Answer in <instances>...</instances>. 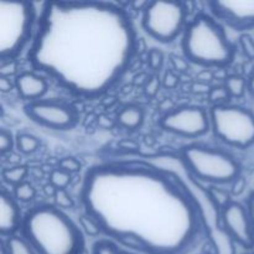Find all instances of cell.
Masks as SVG:
<instances>
[{
	"instance_id": "cell-1",
	"label": "cell",
	"mask_w": 254,
	"mask_h": 254,
	"mask_svg": "<svg viewBox=\"0 0 254 254\" xmlns=\"http://www.w3.org/2000/svg\"><path fill=\"white\" fill-rule=\"evenodd\" d=\"M81 201L109 240L144 253L183 254L202 235L190 192L150 166H94L86 174Z\"/></svg>"
},
{
	"instance_id": "cell-2",
	"label": "cell",
	"mask_w": 254,
	"mask_h": 254,
	"mask_svg": "<svg viewBox=\"0 0 254 254\" xmlns=\"http://www.w3.org/2000/svg\"><path fill=\"white\" fill-rule=\"evenodd\" d=\"M136 49L130 17L113 2L47 1L29 61L78 96L104 93L124 74Z\"/></svg>"
},
{
	"instance_id": "cell-3",
	"label": "cell",
	"mask_w": 254,
	"mask_h": 254,
	"mask_svg": "<svg viewBox=\"0 0 254 254\" xmlns=\"http://www.w3.org/2000/svg\"><path fill=\"white\" fill-rule=\"evenodd\" d=\"M24 237L37 254H82L84 240L81 228L57 206L42 203L22 218Z\"/></svg>"
},
{
	"instance_id": "cell-4",
	"label": "cell",
	"mask_w": 254,
	"mask_h": 254,
	"mask_svg": "<svg viewBox=\"0 0 254 254\" xmlns=\"http://www.w3.org/2000/svg\"><path fill=\"white\" fill-rule=\"evenodd\" d=\"M181 46L186 59L203 66H226L236 52L223 27L206 12H198L188 22Z\"/></svg>"
},
{
	"instance_id": "cell-5",
	"label": "cell",
	"mask_w": 254,
	"mask_h": 254,
	"mask_svg": "<svg viewBox=\"0 0 254 254\" xmlns=\"http://www.w3.org/2000/svg\"><path fill=\"white\" fill-rule=\"evenodd\" d=\"M186 168L203 181L232 183L240 176L241 166L231 154L200 144H190L181 151Z\"/></svg>"
},
{
	"instance_id": "cell-6",
	"label": "cell",
	"mask_w": 254,
	"mask_h": 254,
	"mask_svg": "<svg viewBox=\"0 0 254 254\" xmlns=\"http://www.w3.org/2000/svg\"><path fill=\"white\" fill-rule=\"evenodd\" d=\"M36 19L31 2H0V61L14 59L29 39Z\"/></svg>"
},
{
	"instance_id": "cell-7",
	"label": "cell",
	"mask_w": 254,
	"mask_h": 254,
	"mask_svg": "<svg viewBox=\"0 0 254 254\" xmlns=\"http://www.w3.org/2000/svg\"><path fill=\"white\" fill-rule=\"evenodd\" d=\"M213 134L236 148H247L254 143V114L237 104H220L210 109Z\"/></svg>"
},
{
	"instance_id": "cell-8",
	"label": "cell",
	"mask_w": 254,
	"mask_h": 254,
	"mask_svg": "<svg viewBox=\"0 0 254 254\" xmlns=\"http://www.w3.org/2000/svg\"><path fill=\"white\" fill-rule=\"evenodd\" d=\"M184 2L149 1L141 16V25L150 36L163 42L173 41L188 25Z\"/></svg>"
},
{
	"instance_id": "cell-9",
	"label": "cell",
	"mask_w": 254,
	"mask_h": 254,
	"mask_svg": "<svg viewBox=\"0 0 254 254\" xmlns=\"http://www.w3.org/2000/svg\"><path fill=\"white\" fill-rule=\"evenodd\" d=\"M160 127L178 135L196 138L211 129L210 113L200 106L185 104L166 112L160 119Z\"/></svg>"
},
{
	"instance_id": "cell-10",
	"label": "cell",
	"mask_w": 254,
	"mask_h": 254,
	"mask_svg": "<svg viewBox=\"0 0 254 254\" xmlns=\"http://www.w3.org/2000/svg\"><path fill=\"white\" fill-rule=\"evenodd\" d=\"M24 111L36 123L57 130L72 128L77 122L76 111L64 102L39 99L29 102Z\"/></svg>"
},
{
	"instance_id": "cell-11",
	"label": "cell",
	"mask_w": 254,
	"mask_h": 254,
	"mask_svg": "<svg viewBox=\"0 0 254 254\" xmlns=\"http://www.w3.org/2000/svg\"><path fill=\"white\" fill-rule=\"evenodd\" d=\"M222 222L226 232L233 241L245 248L254 247V232L247 207L231 201L222 208Z\"/></svg>"
},
{
	"instance_id": "cell-12",
	"label": "cell",
	"mask_w": 254,
	"mask_h": 254,
	"mask_svg": "<svg viewBox=\"0 0 254 254\" xmlns=\"http://www.w3.org/2000/svg\"><path fill=\"white\" fill-rule=\"evenodd\" d=\"M207 6L230 26L241 30L254 27V0H212Z\"/></svg>"
},
{
	"instance_id": "cell-13",
	"label": "cell",
	"mask_w": 254,
	"mask_h": 254,
	"mask_svg": "<svg viewBox=\"0 0 254 254\" xmlns=\"http://www.w3.org/2000/svg\"><path fill=\"white\" fill-rule=\"evenodd\" d=\"M22 218L16 200L6 189L0 191V233L1 237H9L15 235L21 228Z\"/></svg>"
},
{
	"instance_id": "cell-14",
	"label": "cell",
	"mask_w": 254,
	"mask_h": 254,
	"mask_svg": "<svg viewBox=\"0 0 254 254\" xmlns=\"http://www.w3.org/2000/svg\"><path fill=\"white\" fill-rule=\"evenodd\" d=\"M15 88L20 97L32 102L39 101V98L46 93L49 84L46 78L40 74L32 71H25L15 77Z\"/></svg>"
},
{
	"instance_id": "cell-15",
	"label": "cell",
	"mask_w": 254,
	"mask_h": 254,
	"mask_svg": "<svg viewBox=\"0 0 254 254\" xmlns=\"http://www.w3.org/2000/svg\"><path fill=\"white\" fill-rule=\"evenodd\" d=\"M117 123L127 129L139 128L144 122V111L141 107L136 104H128L124 106L117 114Z\"/></svg>"
},
{
	"instance_id": "cell-16",
	"label": "cell",
	"mask_w": 254,
	"mask_h": 254,
	"mask_svg": "<svg viewBox=\"0 0 254 254\" xmlns=\"http://www.w3.org/2000/svg\"><path fill=\"white\" fill-rule=\"evenodd\" d=\"M6 254H37L29 241L21 236L12 235L2 240Z\"/></svg>"
},
{
	"instance_id": "cell-17",
	"label": "cell",
	"mask_w": 254,
	"mask_h": 254,
	"mask_svg": "<svg viewBox=\"0 0 254 254\" xmlns=\"http://www.w3.org/2000/svg\"><path fill=\"white\" fill-rule=\"evenodd\" d=\"M225 87L227 88L228 93L231 97L240 98L245 94L246 89L248 88V81L243 76L237 73L228 74L227 78L225 79Z\"/></svg>"
},
{
	"instance_id": "cell-18",
	"label": "cell",
	"mask_w": 254,
	"mask_h": 254,
	"mask_svg": "<svg viewBox=\"0 0 254 254\" xmlns=\"http://www.w3.org/2000/svg\"><path fill=\"white\" fill-rule=\"evenodd\" d=\"M27 176V168L25 165H12L1 170V178L9 185H19L24 183Z\"/></svg>"
},
{
	"instance_id": "cell-19",
	"label": "cell",
	"mask_w": 254,
	"mask_h": 254,
	"mask_svg": "<svg viewBox=\"0 0 254 254\" xmlns=\"http://www.w3.org/2000/svg\"><path fill=\"white\" fill-rule=\"evenodd\" d=\"M92 254H134L129 251L122 248L118 243L114 241L106 238V240H99L92 247Z\"/></svg>"
},
{
	"instance_id": "cell-20",
	"label": "cell",
	"mask_w": 254,
	"mask_h": 254,
	"mask_svg": "<svg viewBox=\"0 0 254 254\" xmlns=\"http://www.w3.org/2000/svg\"><path fill=\"white\" fill-rule=\"evenodd\" d=\"M15 145L22 154H31L37 150L40 145V140L32 134L19 133L15 138Z\"/></svg>"
},
{
	"instance_id": "cell-21",
	"label": "cell",
	"mask_w": 254,
	"mask_h": 254,
	"mask_svg": "<svg viewBox=\"0 0 254 254\" xmlns=\"http://www.w3.org/2000/svg\"><path fill=\"white\" fill-rule=\"evenodd\" d=\"M35 195H36V190H35L34 185L27 181L19 184V185L14 186V197L16 201L20 202H29V201L34 200Z\"/></svg>"
},
{
	"instance_id": "cell-22",
	"label": "cell",
	"mask_w": 254,
	"mask_h": 254,
	"mask_svg": "<svg viewBox=\"0 0 254 254\" xmlns=\"http://www.w3.org/2000/svg\"><path fill=\"white\" fill-rule=\"evenodd\" d=\"M78 221H79V226H81V228L88 236L96 237V236H99V233H102V228L101 226H99V223L97 222L96 218L92 217L89 213L87 212L82 213V215L78 217Z\"/></svg>"
},
{
	"instance_id": "cell-23",
	"label": "cell",
	"mask_w": 254,
	"mask_h": 254,
	"mask_svg": "<svg viewBox=\"0 0 254 254\" xmlns=\"http://www.w3.org/2000/svg\"><path fill=\"white\" fill-rule=\"evenodd\" d=\"M208 195H210L211 201L221 208L227 206L232 201L231 200V192H228L227 190H223V189L216 188V186H211L208 189Z\"/></svg>"
},
{
	"instance_id": "cell-24",
	"label": "cell",
	"mask_w": 254,
	"mask_h": 254,
	"mask_svg": "<svg viewBox=\"0 0 254 254\" xmlns=\"http://www.w3.org/2000/svg\"><path fill=\"white\" fill-rule=\"evenodd\" d=\"M230 98L231 96L230 93H228L227 88L225 87V84L211 87L210 92H208V101H210L213 106L226 104V102Z\"/></svg>"
},
{
	"instance_id": "cell-25",
	"label": "cell",
	"mask_w": 254,
	"mask_h": 254,
	"mask_svg": "<svg viewBox=\"0 0 254 254\" xmlns=\"http://www.w3.org/2000/svg\"><path fill=\"white\" fill-rule=\"evenodd\" d=\"M71 183V174L62 169H54L50 174V184L56 189H66Z\"/></svg>"
},
{
	"instance_id": "cell-26",
	"label": "cell",
	"mask_w": 254,
	"mask_h": 254,
	"mask_svg": "<svg viewBox=\"0 0 254 254\" xmlns=\"http://www.w3.org/2000/svg\"><path fill=\"white\" fill-rule=\"evenodd\" d=\"M55 206H57L61 210H66V208H72L74 206V201L72 196L69 195L68 191L66 189H57L54 196Z\"/></svg>"
},
{
	"instance_id": "cell-27",
	"label": "cell",
	"mask_w": 254,
	"mask_h": 254,
	"mask_svg": "<svg viewBox=\"0 0 254 254\" xmlns=\"http://www.w3.org/2000/svg\"><path fill=\"white\" fill-rule=\"evenodd\" d=\"M240 47L245 56L250 60H254V39L250 34H242L240 36Z\"/></svg>"
},
{
	"instance_id": "cell-28",
	"label": "cell",
	"mask_w": 254,
	"mask_h": 254,
	"mask_svg": "<svg viewBox=\"0 0 254 254\" xmlns=\"http://www.w3.org/2000/svg\"><path fill=\"white\" fill-rule=\"evenodd\" d=\"M81 161H78L73 156H66V158L60 159L59 161V169H62V170L67 171L69 174L77 173V171L81 170Z\"/></svg>"
},
{
	"instance_id": "cell-29",
	"label": "cell",
	"mask_w": 254,
	"mask_h": 254,
	"mask_svg": "<svg viewBox=\"0 0 254 254\" xmlns=\"http://www.w3.org/2000/svg\"><path fill=\"white\" fill-rule=\"evenodd\" d=\"M14 140L15 139L12 138L11 131H9L7 129L0 130V153L2 155L11 150L12 146H14Z\"/></svg>"
},
{
	"instance_id": "cell-30",
	"label": "cell",
	"mask_w": 254,
	"mask_h": 254,
	"mask_svg": "<svg viewBox=\"0 0 254 254\" xmlns=\"http://www.w3.org/2000/svg\"><path fill=\"white\" fill-rule=\"evenodd\" d=\"M161 86V79L158 74H153V76L146 78L145 84H144V92L148 97H154L159 92V88Z\"/></svg>"
},
{
	"instance_id": "cell-31",
	"label": "cell",
	"mask_w": 254,
	"mask_h": 254,
	"mask_svg": "<svg viewBox=\"0 0 254 254\" xmlns=\"http://www.w3.org/2000/svg\"><path fill=\"white\" fill-rule=\"evenodd\" d=\"M148 64L149 67L154 71H158L161 68L164 64V54L158 49H151L148 52Z\"/></svg>"
},
{
	"instance_id": "cell-32",
	"label": "cell",
	"mask_w": 254,
	"mask_h": 254,
	"mask_svg": "<svg viewBox=\"0 0 254 254\" xmlns=\"http://www.w3.org/2000/svg\"><path fill=\"white\" fill-rule=\"evenodd\" d=\"M17 71L16 60H2L0 61V77H9L11 78Z\"/></svg>"
},
{
	"instance_id": "cell-33",
	"label": "cell",
	"mask_w": 254,
	"mask_h": 254,
	"mask_svg": "<svg viewBox=\"0 0 254 254\" xmlns=\"http://www.w3.org/2000/svg\"><path fill=\"white\" fill-rule=\"evenodd\" d=\"M245 189H246V179L240 175L237 179H235V180L232 181V186H231L230 189V192L231 195L237 196V195H241Z\"/></svg>"
},
{
	"instance_id": "cell-34",
	"label": "cell",
	"mask_w": 254,
	"mask_h": 254,
	"mask_svg": "<svg viewBox=\"0 0 254 254\" xmlns=\"http://www.w3.org/2000/svg\"><path fill=\"white\" fill-rule=\"evenodd\" d=\"M161 82L165 88H175L179 83V77L173 71H166Z\"/></svg>"
},
{
	"instance_id": "cell-35",
	"label": "cell",
	"mask_w": 254,
	"mask_h": 254,
	"mask_svg": "<svg viewBox=\"0 0 254 254\" xmlns=\"http://www.w3.org/2000/svg\"><path fill=\"white\" fill-rule=\"evenodd\" d=\"M14 87H15V81L12 82L9 77H0V91H1L2 93L11 92Z\"/></svg>"
},
{
	"instance_id": "cell-36",
	"label": "cell",
	"mask_w": 254,
	"mask_h": 254,
	"mask_svg": "<svg viewBox=\"0 0 254 254\" xmlns=\"http://www.w3.org/2000/svg\"><path fill=\"white\" fill-rule=\"evenodd\" d=\"M247 210H248V215H250L251 218V223H252V228L254 232V191L250 193L247 200Z\"/></svg>"
},
{
	"instance_id": "cell-37",
	"label": "cell",
	"mask_w": 254,
	"mask_h": 254,
	"mask_svg": "<svg viewBox=\"0 0 254 254\" xmlns=\"http://www.w3.org/2000/svg\"><path fill=\"white\" fill-rule=\"evenodd\" d=\"M171 59H173V64L176 69H179V71H185V69H188V61L186 60L181 59L179 56H173Z\"/></svg>"
},
{
	"instance_id": "cell-38",
	"label": "cell",
	"mask_w": 254,
	"mask_h": 254,
	"mask_svg": "<svg viewBox=\"0 0 254 254\" xmlns=\"http://www.w3.org/2000/svg\"><path fill=\"white\" fill-rule=\"evenodd\" d=\"M119 146L122 149H126V150H138L139 144L134 140H129V139H124L119 143Z\"/></svg>"
},
{
	"instance_id": "cell-39",
	"label": "cell",
	"mask_w": 254,
	"mask_h": 254,
	"mask_svg": "<svg viewBox=\"0 0 254 254\" xmlns=\"http://www.w3.org/2000/svg\"><path fill=\"white\" fill-rule=\"evenodd\" d=\"M211 87L207 83H203V82H196L192 86V91L196 93H207L210 92Z\"/></svg>"
},
{
	"instance_id": "cell-40",
	"label": "cell",
	"mask_w": 254,
	"mask_h": 254,
	"mask_svg": "<svg viewBox=\"0 0 254 254\" xmlns=\"http://www.w3.org/2000/svg\"><path fill=\"white\" fill-rule=\"evenodd\" d=\"M149 1H143V0H136V1L131 2V7H133V10H135V11H139V10H141V11H144V9H145L146 6H148Z\"/></svg>"
},
{
	"instance_id": "cell-41",
	"label": "cell",
	"mask_w": 254,
	"mask_h": 254,
	"mask_svg": "<svg viewBox=\"0 0 254 254\" xmlns=\"http://www.w3.org/2000/svg\"><path fill=\"white\" fill-rule=\"evenodd\" d=\"M212 78H213V73L210 71H203L197 76L198 82H203V83H206L207 81H211Z\"/></svg>"
},
{
	"instance_id": "cell-42",
	"label": "cell",
	"mask_w": 254,
	"mask_h": 254,
	"mask_svg": "<svg viewBox=\"0 0 254 254\" xmlns=\"http://www.w3.org/2000/svg\"><path fill=\"white\" fill-rule=\"evenodd\" d=\"M248 91L251 92V94L254 97V68L251 72L250 77H248Z\"/></svg>"
},
{
	"instance_id": "cell-43",
	"label": "cell",
	"mask_w": 254,
	"mask_h": 254,
	"mask_svg": "<svg viewBox=\"0 0 254 254\" xmlns=\"http://www.w3.org/2000/svg\"><path fill=\"white\" fill-rule=\"evenodd\" d=\"M56 190H57V189L55 188L54 185H51V184H47V185L44 188L45 192H46L49 196H52V197L55 196V192H56Z\"/></svg>"
}]
</instances>
